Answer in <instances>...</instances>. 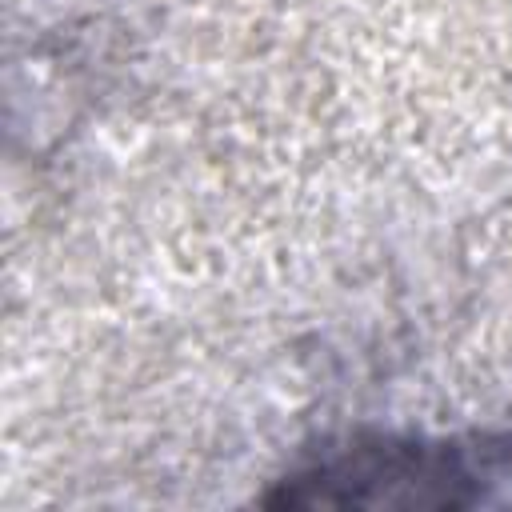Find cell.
<instances>
[{"label": "cell", "instance_id": "cell-1", "mask_svg": "<svg viewBox=\"0 0 512 512\" xmlns=\"http://www.w3.org/2000/svg\"><path fill=\"white\" fill-rule=\"evenodd\" d=\"M512 488V440H400L372 436L328 448L284 476L276 508H472Z\"/></svg>", "mask_w": 512, "mask_h": 512}]
</instances>
